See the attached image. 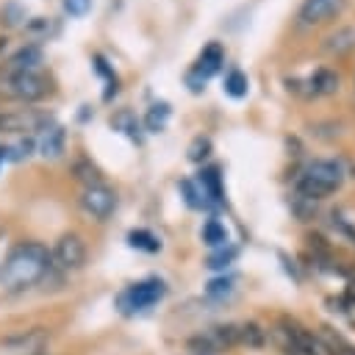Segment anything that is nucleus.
Wrapping results in <instances>:
<instances>
[{
  "mask_svg": "<svg viewBox=\"0 0 355 355\" xmlns=\"http://www.w3.org/2000/svg\"><path fill=\"white\" fill-rule=\"evenodd\" d=\"M50 250L42 241H19L8 250L0 263V288L8 294L33 288L50 272Z\"/></svg>",
  "mask_w": 355,
  "mask_h": 355,
  "instance_id": "nucleus-1",
  "label": "nucleus"
},
{
  "mask_svg": "<svg viewBox=\"0 0 355 355\" xmlns=\"http://www.w3.org/2000/svg\"><path fill=\"white\" fill-rule=\"evenodd\" d=\"M55 92L53 78L42 69H8L0 67V100L39 103Z\"/></svg>",
  "mask_w": 355,
  "mask_h": 355,
  "instance_id": "nucleus-2",
  "label": "nucleus"
},
{
  "mask_svg": "<svg viewBox=\"0 0 355 355\" xmlns=\"http://www.w3.org/2000/svg\"><path fill=\"white\" fill-rule=\"evenodd\" d=\"M344 183V169L341 164L336 161H327V158H316L311 164H305V169L300 172L297 178V194L302 200H322L333 191H338Z\"/></svg>",
  "mask_w": 355,
  "mask_h": 355,
  "instance_id": "nucleus-3",
  "label": "nucleus"
},
{
  "mask_svg": "<svg viewBox=\"0 0 355 355\" xmlns=\"http://www.w3.org/2000/svg\"><path fill=\"white\" fill-rule=\"evenodd\" d=\"M164 297H166V283L161 277H144V280L125 286L116 294V308L125 316H130V313H141V311L158 305Z\"/></svg>",
  "mask_w": 355,
  "mask_h": 355,
  "instance_id": "nucleus-4",
  "label": "nucleus"
},
{
  "mask_svg": "<svg viewBox=\"0 0 355 355\" xmlns=\"http://www.w3.org/2000/svg\"><path fill=\"white\" fill-rule=\"evenodd\" d=\"M277 336H280L283 349L291 355H333L322 336H316L313 330L302 327L294 319H283L277 327Z\"/></svg>",
  "mask_w": 355,
  "mask_h": 355,
  "instance_id": "nucleus-5",
  "label": "nucleus"
},
{
  "mask_svg": "<svg viewBox=\"0 0 355 355\" xmlns=\"http://www.w3.org/2000/svg\"><path fill=\"white\" fill-rule=\"evenodd\" d=\"M286 86L300 97H327L338 92V75L330 67H319L305 78H288Z\"/></svg>",
  "mask_w": 355,
  "mask_h": 355,
  "instance_id": "nucleus-6",
  "label": "nucleus"
},
{
  "mask_svg": "<svg viewBox=\"0 0 355 355\" xmlns=\"http://www.w3.org/2000/svg\"><path fill=\"white\" fill-rule=\"evenodd\" d=\"M53 125L47 111L19 108V111H0V133H42Z\"/></svg>",
  "mask_w": 355,
  "mask_h": 355,
  "instance_id": "nucleus-7",
  "label": "nucleus"
},
{
  "mask_svg": "<svg viewBox=\"0 0 355 355\" xmlns=\"http://www.w3.org/2000/svg\"><path fill=\"white\" fill-rule=\"evenodd\" d=\"M50 261H53V266H58L64 272L80 269L86 263V241H83V236H78V233L58 236V241L50 250Z\"/></svg>",
  "mask_w": 355,
  "mask_h": 355,
  "instance_id": "nucleus-8",
  "label": "nucleus"
},
{
  "mask_svg": "<svg viewBox=\"0 0 355 355\" xmlns=\"http://www.w3.org/2000/svg\"><path fill=\"white\" fill-rule=\"evenodd\" d=\"M80 208H83L92 219L105 222V219L116 211V191L108 189L105 183L83 186V191H80Z\"/></svg>",
  "mask_w": 355,
  "mask_h": 355,
  "instance_id": "nucleus-9",
  "label": "nucleus"
},
{
  "mask_svg": "<svg viewBox=\"0 0 355 355\" xmlns=\"http://www.w3.org/2000/svg\"><path fill=\"white\" fill-rule=\"evenodd\" d=\"M344 11V0H302L300 6V22L302 25H322L336 19Z\"/></svg>",
  "mask_w": 355,
  "mask_h": 355,
  "instance_id": "nucleus-10",
  "label": "nucleus"
},
{
  "mask_svg": "<svg viewBox=\"0 0 355 355\" xmlns=\"http://www.w3.org/2000/svg\"><path fill=\"white\" fill-rule=\"evenodd\" d=\"M194 180L200 183L208 205H222L225 202V186H222V169L219 166H214V164L211 166H202Z\"/></svg>",
  "mask_w": 355,
  "mask_h": 355,
  "instance_id": "nucleus-11",
  "label": "nucleus"
},
{
  "mask_svg": "<svg viewBox=\"0 0 355 355\" xmlns=\"http://www.w3.org/2000/svg\"><path fill=\"white\" fill-rule=\"evenodd\" d=\"M222 64H225V47L219 44V42H208L205 47H202V53L197 55V61H194V72L200 75V78H214L219 69H222Z\"/></svg>",
  "mask_w": 355,
  "mask_h": 355,
  "instance_id": "nucleus-12",
  "label": "nucleus"
},
{
  "mask_svg": "<svg viewBox=\"0 0 355 355\" xmlns=\"http://www.w3.org/2000/svg\"><path fill=\"white\" fill-rule=\"evenodd\" d=\"M44 344H47V330H42V327H33V330H25V333H19V336L6 338V347L14 349V352H19V355L42 352Z\"/></svg>",
  "mask_w": 355,
  "mask_h": 355,
  "instance_id": "nucleus-13",
  "label": "nucleus"
},
{
  "mask_svg": "<svg viewBox=\"0 0 355 355\" xmlns=\"http://www.w3.org/2000/svg\"><path fill=\"white\" fill-rule=\"evenodd\" d=\"M64 141H67V130L61 125H50L47 130L39 133V153L44 158H58L64 153Z\"/></svg>",
  "mask_w": 355,
  "mask_h": 355,
  "instance_id": "nucleus-14",
  "label": "nucleus"
},
{
  "mask_svg": "<svg viewBox=\"0 0 355 355\" xmlns=\"http://www.w3.org/2000/svg\"><path fill=\"white\" fill-rule=\"evenodd\" d=\"M42 61H44L42 47H39V44H25V47H19V50L6 61V67H8V69H42Z\"/></svg>",
  "mask_w": 355,
  "mask_h": 355,
  "instance_id": "nucleus-15",
  "label": "nucleus"
},
{
  "mask_svg": "<svg viewBox=\"0 0 355 355\" xmlns=\"http://www.w3.org/2000/svg\"><path fill=\"white\" fill-rule=\"evenodd\" d=\"M355 47V28H338L336 33H330L324 42H322V50L327 55H344Z\"/></svg>",
  "mask_w": 355,
  "mask_h": 355,
  "instance_id": "nucleus-16",
  "label": "nucleus"
},
{
  "mask_svg": "<svg viewBox=\"0 0 355 355\" xmlns=\"http://www.w3.org/2000/svg\"><path fill=\"white\" fill-rule=\"evenodd\" d=\"M92 67H94V72H97V75L105 80V92H103V100L108 103V100H111V97L119 92V78H116L114 67L105 61V55H103V53H94V55H92Z\"/></svg>",
  "mask_w": 355,
  "mask_h": 355,
  "instance_id": "nucleus-17",
  "label": "nucleus"
},
{
  "mask_svg": "<svg viewBox=\"0 0 355 355\" xmlns=\"http://www.w3.org/2000/svg\"><path fill=\"white\" fill-rule=\"evenodd\" d=\"M111 128L114 130H119V133H125L130 141H141V122H139V116L133 114V111H128V108H122V111H116L114 116H111Z\"/></svg>",
  "mask_w": 355,
  "mask_h": 355,
  "instance_id": "nucleus-18",
  "label": "nucleus"
},
{
  "mask_svg": "<svg viewBox=\"0 0 355 355\" xmlns=\"http://www.w3.org/2000/svg\"><path fill=\"white\" fill-rule=\"evenodd\" d=\"M169 116H172V108H169V103L161 100V103H153V105L147 108L141 125H144V130H150V133H161V130L166 128Z\"/></svg>",
  "mask_w": 355,
  "mask_h": 355,
  "instance_id": "nucleus-19",
  "label": "nucleus"
},
{
  "mask_svg": "<svg viewBox=\"0 0 355 355\" xmlns=\"http://www.w3.org/2000/svg\"><path fill=\"white\" fill-rule=\"evenodd\" d=\"M222 89H225V94H227V97L241 100V97H247V92H250V78H247L241 69H230V72L225 75Z\"/></svg>",
  "mask_w": 355,
  "mask_h": 355,
  "instance_id": "nucleus-20",
  "label": "nucleus"
},
{
  "mask_svg": "<svg viewBox=\"0 0 355 355\" xmlns=\"http://www.w3.org/2000/svg\"><path fill=\"white\" fill-rule=\"evenodd\" d=\"M202 241H205L208 247H214V250H219V247H227V244H230L227 227H225L219 219H208V222L202 225Z\"/></svg>",
  "mask_w": 355,
  "mask_h": 355,
  "instance_id": "nucleus-21",
  "label": "nucleus"
},
{
  "mask_svg": "<svg viewBox=\"0 0 355 355\" xmlns=\"http://www.w3.org/2000/svg\"><path fill=\"white\" fill-rule=\"evenodd\" d=\"M128 244L136 247V250H144V252H158L161 250V239L153 230H144V227L130 230L128 233Z\"/></svg>",
  "mask_w": 355,
  "mask_h": 355,
  "instance_id": "nucleus-22",
  "label": "nucleus"
},
{
  "mask_svg": "<svg viewBox=\"0 0 355 355\" xmlns=\"http://www.w3.org/2000/svg\"><path fill=\"white\" fill-rule=\"evenodd\" d=\"M178 189H180V194H183V200H186V205H189V208H194V211H197V208H211L197 180L186 178V180H180V186H178Z\"/></svg>",
  "mask_w": 355,
  "mask_h": 355,
  "instance_id": "nucleus-23",
  "label": "nucleus"
},
{
  "mask_svg": "<svg viewBox=\"0 0 355 355\" xmlns=\"http://www.w3.org/2000/svg\"><path fill=\"white\" fill-rule=\"evenodd\" d=\"M211 150H214V144H211L208 136H194V139L189 141V147H186V158H189L191 164H202V161L211 155Z\"/></svg>",
  "mask_w": 355,
  "mask_h": 355,
  "instance_id": "nucleus-24",
  "label": "nucleus"
},
{
  "mask_svg": "<svg viewBox=\"0 0 355 355\" xmlns=\"http://www.w3.org/2000/svg\"><path fill=\"white\" fill-rule=\"evenodd\" d=\"M72 172H75V178H78L83 186H97V183H103V178H100V169H97L92 161H86V158L75 161Z\"/></svg>",
  "mask_w": 355,
  "mask_h": 355,
  "instance_id": "nucleus-25",
  "label": "nucleus"
},
{
  "mask_svg": "<svg viewBox=\"0 0 355 355\" xmlns=\"http://www.w3.org/2000/svg\"><path fill=\"white\" fill-rule=\"evenodd\" d=\"M236 258H239V250H236L233 244H227V247H219L216 252H211L208 261H205V266H208V269H227Z\"/></svg>",
  "mask_w": 355,
  "mask_h": 355,
  "instance_id": "nucleus-26",
  "label": "nucleus"
},
{
  "mask_svg": "<svg viewBox=\"0 0 355 355\" xmlns=\"http://www.w3.org/2000/svg\"><path fill=\"white\" fill-rule=\"evenodd\" d=\"M266 338V333L255 324V322H247V324H239V344H250V347H261Z\"/></svg>",
  "mask_w": 355,
  "mask_h": 355,
  "instance_id": "nucleus-27",
  "label": "nucleus"
},
{
  "mask_svg": "<svg viewBox=\"0 0 355 355\" xmlns=\"http://www.w3.org/2000/svg\"><path fill=\"white\" fill-rule=\"evenodd\" d=\"M33 147H36V141H33V136H25L22 141H17V144H11V147H6V155H8L11 161H22V158H28V155L33 153Z\"/></svg>",
  "mask_w": 355,
  "mask_h": 355,
  "instance_id": "nucleus-28",
  "label": "nucleus"
},
{
  "mask_svg": "<svg viewBox=\"0 0 355 355\" xmlns=\"http://www.w3.org/2000/svg\"><path fill=\"white\" fill-rule=\"evenodd\" d=\"M233 283H236L233 277H216V280H211V283H208V288H205V291H208L211 297H222V294H227V291L233 288Z\"/></svg>",
  "mask_w": 355,
  "mask_h": 355,
  "instance_id": "nucleus-29",
  "label": "nucleus"
},
{
  "mask_svg": "<svg viewBox=\"0 0 355 355\" xmlns=\"http://www.w3.org/2000/svg\"><path fill=\"white\" fill-rule=\"evenodd\" d=\"M92 8V0H64V11L69 17H86Z\"/></svg>",
  "mask_w": 355,
  "mask_h": 355,
  "instance_id": "nucleus-30",
  "label": "nucleus"
},
{
  "mask_svg": "<svg viewBox=\"0 0 355 355\" xmlns=\"http://www.w3.org/2000/svg\"><path fill=\"white\" fill-rule=\"evenodd\" d=\"M324 338V336H322ZM327 341V347H330V352L333 355H355V347H349L347 341H341V338H324Z\"/></svg>",
  "mask_w": 355,
  "mask_h": 355,
  "instance_id": "nucleus-31",
  "label": "nucleus"
},
{
  "mask_svg": "<svg viewBox=\"0 0 355 355\" xmlns=\"http://www.w3.org/2000/svg\"><path fill=\"white\" fill-rule=\"evenodd\" d=\"M205 78H200L194 69H189L186 72V86H189V92H194V94H200V92H205Z\"/></svg>",
  "mask_w": 355,
  "mask_h": 355,
  "instance_id": "nucleus-32",
  "label": "nucleus"
},
{
  "mask_svg": "<svg viewBox=\"0 0 355 355\" xmlns=\"http://www.w3.org/2000/svg\"><path fill=\"white\" fill-rule=\"evenodd\" d=\"M47 25H50V22H47L44 17H36V19L28 25V31H31V33H36V36H44V33H47Z\"/></svg>",
  "mask_w": 355,
  "mask_h": 355,
  "instance_id": "nucleus-33",
  "label": "nucleus"
},
{
  "mask_svg": "<svg viewBox=\"0 0 355 355\" xmlns=\"http://www.w3.org/2000/svg\"><path fill=\"white\" fill-rule=\"evenodd\" d=\"M3 161H8V155H6V147H0V164Z\"/></svg>",
  "mask_w": 355,
  "mask_h": 355,
  "instance_id": "nucleus-34",
  "label": "nucleus"
},
{
  "mask_svg": "<svg viewBox=\"0 0 355 355\" xmlns=\"http://www.w3.org/2000/svg\"><path fill=\"white\" fill-rule=\"evenodd\" d=\"M33 355H44V352H33Z\"/></svg>",
  "mask_w": 355,
  "mask_h": 355,
  "instance_id": "nucleus-35",
  "label": "nucleus"
}]
</instances>
